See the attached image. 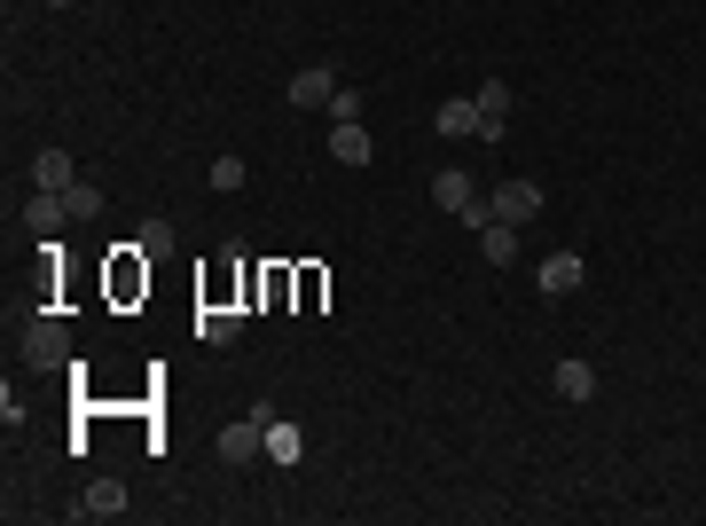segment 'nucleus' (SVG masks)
<instances>
[{"label":"nucleus","instance_id":"f257e3e1","mask_svg":"<svg viewBox=\"0 0 706 526\" xmlns=\"http://www.w3.org/2000/svg\"><path fill=\"white\" fill-rule=\"evenodd\" d=\"M24 361H31V370H72V331H63L55 315H40L24 331Z\"/></svg>","mask_w":706,"mask_h":526},{"label":"nucleus","instance_id":"f03ea898","mask_svg":"<svg viewBox=\"0 0 706 526\" xmlns=\"http://www.w3.org/2000/svg\"><path fill=\"white\" fill-rule=\"evenodd\" d=\"M487 213H495V220H511V228H526L534 213H542V189H534V181H502V189L487 196Z\"/></svg>","mask_w":706,"mask_h":526},{"label":"nucleus","instance_id":"7ed1b4c3","mask_svg":"<svg viewBox=\"0 0 706 526\" xmlns=\"http://www.w3.org/2000/svg\"><path fill=\"white\" fill-rule=\"evenodd\" d=\"M291 103L298 111H330L338 103V72H330V63H307V72L291 79Z\"/></svg>","mask_w":706,"mask_h":526},{"label":"nucleus","instance_id":"20e7f679","mask_svg":"<svg viewBox=\"0 0 706 526\" xmlns=\"http://www.w3.org/2000/svg\"><path fill=\"white\" fill-rule=\"evenodd\" d=\"M63 220H72V196H55V189H31L24 196V228H31V236H55Z\"/></svg>","mask_w":706,"mask_h":526},{"label":"nucleus","instance_id":"39448f33","mask_svg":"<svg viewBox=\"0 0 706 526\" xmlns=\"http://www.w3.org/2000/svg\"><path fill=\"white\" fill-rule=\"evenodd\" d=\"M31 189H55V196H72V189H79V166H72V150H40V157H31Z\"/></svg>","mask_w":706,"mask_h":526},{"label":"nucleus","instance_id":"423d86ee","mask_svg":"<svg viewBox=\"0 0 706 526\" xmlns=\"http://www.w3.org/2000/svg\"><path fill=\"white\" fill-rule=\"evenodd\" d=\"M220 456H228V464H252V456H267V424H259V416H235L228 433H220Z\"/></svg>","mask_w":706,"mask_h":526},{"label":"nucleus","instance_id":"0eeeda50","mask_svg":"<svg viewBox=\"0 0 706 526\" xmlns=\"http://www.w3.org/2000/svg\"><path fill=\"white\" fill-rule=\"evenodd\" d=\"M432 205H440V213H455L463 220V205H479V181H471V174H432Z\"/></svg>","mask_w":706,"mask_h":526},{"label":"nucleus","instance_id":"6e6552de","mask_svg":"<svg viewBox=\"0 0 706 526\" xmlns=\"http://www.w3.org/2000/svg\"><path fill=\"white\" fill-rule=\"evenodd\" d=\"M581 283H589L581 252H550V259H542V291H550V299H565V291H581Z\"/></svg>","mask_w":706,"mask_h":526},{"label":"nucleus","instance_id":"1a4fd4ad","mask_svg":"<svg viewBox=\"0 0 706 526\" xmlns=\"http://www.w3.org/2000/svg\"><path fill=\"white\" fill-rule=\"evenodd\" d=\"M235 331H244V315H235L228 299H205V315H196V338H205V346H235Z\"/></svg>","mask_w":706,"mask_h":526},{"label":"nucleus","instance_id":"9d476101","mask_svg":"<svg viewBox=\"0 0 706 526\" xmlns=\"http://www.w3.org/2000/svg\"><path fill=\"white\" fill-rule=\"evenodd\" d=\"M432 126H440V134H487V118H479V103H471V94H448V103L432 111Z\"/></svg>","mask_w":706,"mask_h":526},{"label":"nucleus","instance_id":"9b49d317","mask_svg":"<svg viewBox=\"0 0 706 526\" xmlns=\"http://www.w3.org/2000/svg\"><path fill=\"white\" fill-rule=\"evenodd\" d=\"M471 103H479V118H487L479 142H495L502 126H511V87H502V79H479V94H471Z\"/></svg>","mask_w":706,"mask_h":526},{"label":"nucleus","instance_id":"f8f14e48","mask_svg":"<svg viewBox=\"0 0 706 526\" xmlns=\"http://www.w3.org/2000/svg\"><path fill=\"white\" fill-rule=\"evenodd\" d=\"M126 511H133V503H126L118 479H94L87 496H79V518H126Z\"/></svg>","mask_w":706,"mask_h":526},{"label":"nucleus","instance_id":"ddd939ff","mask_svg":"<svg viewBox=\"0 0 706 526\" xmlns=\"http://www.w3.org/2000/svg\"><path fill=\"white\" fill-rule=\"evenodd\" d=\"M298 456H307V433H298L291 416H275L267 424V464H298Z\"/></svg>","mask_w":706,"mask_h":526},{"label":"nucleus","instance_id":"4468645a","mask_svg":"<svg viewBox=\"0 0 706 526\" xmlns=\"http://www.w3.org/2000/svg\"><path fill=\"white\" fill-rule=\"evenodd\" d=\"M479 259L511 268V259H518V228H511V220H487V228H479Z\"/></svg>","mask_w":706,"mask_h":526},{"label":"nucleus","instance_id":"2eb2a0df","mask_svg":"<svg viewBox=\"0 0 706 526\" xmlns=\"http://www.w3.org/2000/svg\"><path fill=\"white\" fill-rule=\"evenodd\" d=\"M550 385L565 393V401H589V393H596V370H589V361H557Z\"/></svg>","mask_w":706,"mask_h":526},{"label":"nucleus","instance_id":"dca6fc26","mask_svg":"<svg viewBox=\"0 0 706 526\" xmlns=\"http://www.w3.org/2000/svg\"><path fill=\"white\" fill-rule=\"evenodd\" d=\"M330 157H338V166H369V134H361V118H354V126H330Z\"/></svg>","mask_w":706,"mask_h":526},{"label":"nucleus","instance_id":"f3484780","mask_svg":"<svg viewBox=\"0 0 706 526\" xmlns=\"http://www.w3.org/2000/svg\"><path fill=\"white\" fill-rule=\"evenodd\" d=\"M133 244H142V259H165V252H174V220H142Z\"/></svg>","mask_w":706,"mask_h":526},{"label":"nucleus","instance_id":"a211bd4d","mask_svg":"<svg viewBox=\"0 0 706 526\" xmlns=\"http://www.w3.org/2000/svg\"><path fill=\"white\" fill-rule=\"evenodd\" d=\"M213 189H220V196L244 189V157H213Z\"/></svg>","mask_w":706,"mask_h":526},{"label":"nucleus","instance_id":"6ab92c4d","mask_svg":"<svg viewBox=\"0 0 706 526\" xmlns=\"http://www.w3.org/2000/svg\"><path fill=\"white\" fill-rule=\"evenodd\" d=\"M94 213H103V189L79 181V189H72V220H94Z\"/></svg>","mask_w":706,"mask_h":526},{"label":"nucleus","instance_id":"aec40b11","mask_svg":"<svg viewBox=\"0 0 706 526\" xmlns=\"http://www.w3.org/2000/svg\"><path fill=\"white\" fill-rule=\"evenodd\" d=\"M361 118V87H338V103H330V126H354Z\"/></svg>","mask_w":706,"mask_h":526},{"label":"nucleus","instance_id":"412c9836","mask_svg":"<svg viewBox=\"0 0 706 526\" xmlns=\"http://www.w3.org/2000/svg\"><path fill=\"white\" fill-rule=\"evenodd\" d=\"M48 9H72V0H48Z\"/></svg>","mask_w":706,"mask_h":526}]
</instances>
